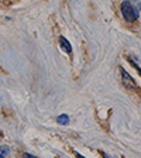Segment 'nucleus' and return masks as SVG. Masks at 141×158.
<instances>
[{"label":"nucleus","instance_id":"5","mask_svg":"<svg viewBox=\"0 0 141 158\" xmlns=\"http://www.w3.org/2000/svg\"><path fill=\"white\" fill-rule=\"evenodd\" d=\"M128 61H130V62H131L133 65H134L135 68L138 69V72L141 73V65H140V62H138L137 59H135V58H133V56H128Z\"/></svg>","mask_w":141,"mask_h":158},{"label":"nucleus","instance_id":"1","mask_svg":"<svg viewBox=\"0 0 141 158\" xmlns=\"http://www.w3.org/2000/svg\"><path fill=\"white\" fill-rule=\"evenodd\" d=\"M120 10H122V14L127 21H135L138 19V14H140L141 10V3L138 0H124L120 6Z\"/></svg>","mask_w":141,"mask_h":158},{"label":"nucleus","instance_id":"4","mask_svg":"<svg viewBox=\"0 0 141 158\" xmlns=\"http://www.w3.org/2000/svg\"><path fill=\"white\" fill-rule=\"evenodd\" d=\"M56 122H58L59 124H68V123H69V117L66 114H61V116H58Z\"/></svg>","mask_w":141,"mask_h":158},{"label":"nucleus","instance_id":"6","mask_svg":"<svg viewBox=\"0 0 141 158\" xmlns=\"http://www.w3.org/2000/svg\"><path fill=\"white\" fill-rule=\"evenodd\" d=\"M0 154H2V157H4V155L9 154V150H7V148H4V147H2V152H0Z\"/></svg>","mask_w":141,"mask_h":158},{"label":"nucleus","instance_id":"3","mask_svg":"<svg viewBox=\"0 0 141 158\" xmlns=\"http://www.w3.org/2000/svg\"><path fill=\"white\" fill-rule=\"evenodd\" d=\"M59 45H61V48H62L65 52H68V54L72 51V47H71L69 41L65 38V37H61V38H59Z\"/></svg>","mask_w":141,"mask_h":158},{"label":"nucleus","instance_id":"2","mask_svg":"<svg viewBox=\"0 0 141 158\" xmlns=\"http://www.w3.org/2000/svg\"><path fill=\"white\" fill-rule=\"evenodd\" d=\"M120 75H122V83L126 86V88H127V89H131V90L137 89V85H135L134 79L130 76V73L126 72L124 68H120Z\"/></svg>","mask_w":141,"mask_h":158}]
</instances>
